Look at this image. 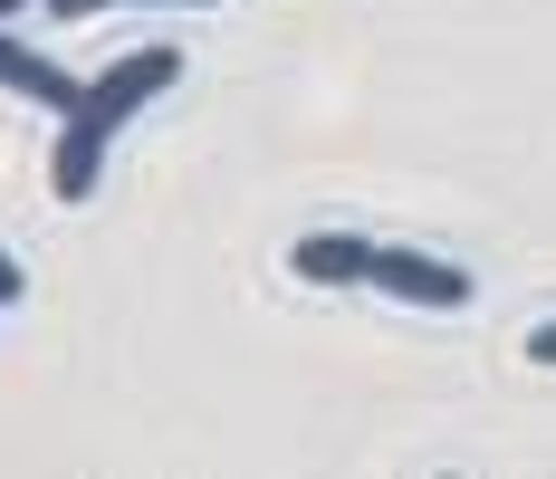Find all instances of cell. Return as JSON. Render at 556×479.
<instances>
[{"mask_svg": "<svg viewBox=\"0 0 556 479\" xmlns=\"http://www.w3.org/2000/svg\"><path fill=\"white\" fill-rule=\"evenodd\" d=\"M0 87L29 97V106H49V115H67L77 97H87V77H67L58 58H39L29 39H10V29H0Z\"/></svg>", "mask_w": 556, "mask_h": 479, "instance_id": "obj_4", "label": "cell"}, {"mask_svg": "<svg viewBox=\"0 0 556 479\" xmlns=\"http://www.w3.org/2000/svg\"><path fill=\"white\" fill-rule=\"evenodd\" d=\"M173 77H182V49H164V39H154V49H125L115 67H97L77 106H87V115H97V125L115 135V125H125L135 106H154V97H164Z\"/></svg>", "mask_w": 556, "mask_h": 479, "instance_id": "obj_1", "label": "cell"}, {"mask_svg": "<svg viewBox=\"0 0 556 479\" xmlns=\"http://www.w3.org/2000/svg\"><path fill=\"white\" fill-rule=\"evenodd\" d=\"M365 288H384V298H403V307H470V268L432 260V250H393V240H375Z\"/></svg>", "mask_w": 556, "mask_h": 479, "instance_id": "obj_2", "label": "cell"}, {"mask_svg": "<svg viewBox=\"0 0 556 479\" xmlns=\"http://www.w3.org/2000/svg\"><path fill=\"white\" fill-rule=\"evenodd\" d=\"M365 260H375V240H355V230H307V240L288 250V268H298L307 288H355Z\"/></svg>", "mask_w": 556, "mask_h": 479, "instance_id": "obj_5", "label": "cell"}, {"mask_svg": "<svg viewBox=\"0 0 556 479\" xmlns=\"http://www.w3.org/2000/svg\"><path fill=\"white\" fill-rule=\"evenodd\" d=\"M20 288H29V278H20V260H10V250H0V307H10V298H20Z\"/></svg>", "mask_w": 556, "mask_h": 479, "instance_id": "obj_8", "label": "cell"}, {"mask_svg": "<svg viewBox=\"0 0 556 479\" xmlns=\"http://www.w3.org/2000/svg\"><path fill=\"white\" fill-rule=\"evenodd\" d=\"M58 20H97V10H125V0H49ZM164 10H182V0H164Z\"/></svg>", "mask_w": 556, "mask_h": 479, "instance_id": "obj_6", "label": "cell"}, {"mask_svg": "<svg viewBox=\"0 0 556 479\" xmlns=\"http://www.w3.org/2000/svg\"><path fill=\"white\" fill-rule=\"evenodd\" d=\"M528 365H547V374H556V317H547V326H528Z\"/></svg>", "mask_w": 556, "mask_h": 479, "instance_id": "obj_7", "label": "cell"}, {"mask_svg": "<svg viewBox=\"0 0 556 479\" xmlns=\"http://www.w3.org/2000/svg\"><path fill=\"white\" fill-rule=\"evenodd\" d=\"M97 173H106V125H97L87 106H67L58 115V154H49V192L58 202H87Z\"/></svg>", "mask_w": 556, "mask_h": 479, "instance_id": "obj_3", "label": "cell"}, {"mask_svg": "<svg viewBox=\"0 0 556 479\" xmlns=\"http://www.w3.org/2000/svg\"><path fill=\"white\" fill-rule=\"evenodd\" d=\"M20 10H49V0H0V20H20Z\"/></svg>", "mask_w": 556, "mask_h": 479, "instance_id": "obj_9", "label": "cell"}]
</instances>
